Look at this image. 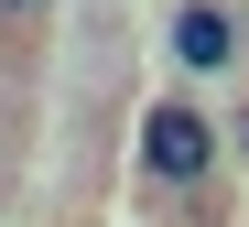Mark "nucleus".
I'll use <instances>...</instances> for the list:
<instances>
[{
  "label": "nucleus",
  "instance_id": "nucleus-2",
  "mask_svg": "<svg viewBox=\"0 0 249 227\" xmlns=\"http://www.w3.org/2000/svg\"><path fill=\"white\" fill-rule=\"evenodd\" d=\"M162 65L174 76H238L249 65V11L238 0H174L162 11Z\"/></svg>",
  "mask_w": 249,
  "mask_h": 227
},
{
  "label": "nucleus",
  "instance_id": "nucleus-5",
  "mask_svg": "<svg viewBox=\"0 0 249 227\" xmlns=\"http://www.w3.org/2000/svg\"><path fill=\"white\" fill-rule=\"evenodd\" d=\"M238 11H249V0H238Z\"/></svg>",
  "mask_w": 249,
  "mask_h": 227
},
{
  "label": "nucleus",
  "instance_id": "nucleus-1",
  "mask_svg": "<svg viewBox=\"0 0 249 227\" xmlns=\"http://www.w3.org/2000/svg\"><path fill=\"white\" fill-rule=\"evenodd\" d=\"M130 162H141V184H162V195H206V184H217V162H228V130H217V108H195L184 87H174V98L141 108Z\"/></svg>",
  "mask_w": 249,
  "mask_h": 227
},
{
  "label": "nucleus",
  "instance_id": "nucleus-3",
  "mask_svg": "<svg viewBox=\"0 0 249 227\" xmlns=\"http://www.w3.org/2000/svg\"><path fill=\"white\" fill-rule=\"evenodd\" d=\"M0 11H11V22H33V11H54V0H0Z\"/></svg>",
  "mask_w": 249,
  "mask_h": 227
},
{
  "label": "nucleus",
  "instance_id": "nucleus-4",
  "mask_svg": "<svg viewBox=\"0 0 249 227\" xmlns=\"http://www.w3.org/2000/svg\"><path fill=\"white\" fill-rule=\"evenodd\" d=\"M238 152H249V119H238Z\"/></svg>",
  "mask_w": 249,
  "mask_h": 227
}]
</instances>
